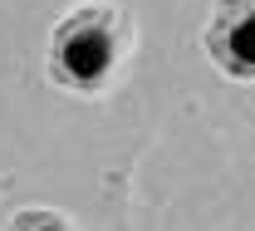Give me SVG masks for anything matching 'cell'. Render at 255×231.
Wrapping results in <instances>:
<instances>
[{"label":"cell","mask_w":255,"mask_h":231,"mask_svg":"<svg viewBox=\"0 0 255 231\" xmlns=\"http://www.w3.org/2000/svg\"><path fill=\"white\" fill-rule=\"evenodd\" d=\"M128 39H132V30H128L123 10H113L103 0L79 5L49 34V79L74 94H98L113 79V69L123 64Z\"/></svg>","instance_id":"1"},{"label":"cell","mask_w":255,"mask_h":231,"mask_svg":"<svg viewBox=\"0 0 255 231\" xmlns=\"http://www.w3.org/2000/svg\"><path fill=\"white\" fill-rule=\"evenodd\" d=\"M251 30H255V0H221L211 30H206V54L216 59L221 74L251 79L255 54H251Z\"/></svg>","instance_id":"2"},{"label":"cell","mask_w":255,"mask_h":231,"mask_svg":"<svg viewBox=\"0 0 255 231\" xmlns=\"http://www.w3.org/2000/svg\"><path fill=\"white\" fill-rule=\"evenodd\" d=\"M15 227H64V217H49V212H25V217H15Z\"/></svg>","instance_id":"3"}]
</instances>
